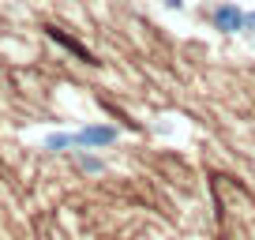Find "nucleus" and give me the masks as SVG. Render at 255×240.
<instances>
[{
	"label": "nucleus",
	"mask_w": 255,
	"mask_h": 240,
	"mask_svg": "<svg viewBox=\"0 0 255 240\" xmlns=\"http://www.w3.org/2000/svg\"><path fill=\"white\" fill-rule=\"evenodd\" d=\"M75 135H79V150H105V146H113L120 139V131L113 124H87Z\"/></svg>",
	"instance_id": "nucleus-1"
},
{
	"label": "nucleus",
	"mask_w": 255,
	"mask_h": 240,
	"mask_svg": "<svg viewBox=\"0 0 255 240\" xmlns=\"http://www.w3.org/2000/svg\"><path fill=\"white\" fill-rule=\"evenodd\" d=\"M214 26L222 34H244V8H237V4H218L214 8Z\"/></svg>",
	"instance_id": "nucleus-2"
},
{
	"label": "nucleus",
	"mask_w": 255,
	"mask_h": 240,
	"mask_svg": "<svg viewBox=\"0 0 255 240\" xmlns=\"http://www.w3.org/2000/svg\"><path fill=\"white\" fill-rule=\"evenodd\" d=\"M41 150H53V154H64V150H79V135L75 131H56L41 143Z\"/></svg>",
	"instance_id": "nucleus-3"
},
{
	"label": "nucleus",
	"mask_w": 255,
	"mask_h": 240,
	"mask_svg": "<svg viewBox=\"0 0 255 240\" xmlns=\"http://www.w3.org/2000/svg\"><path fill=\"white\" fill-rule=\"evenodd\" d=\"M75 158H79V169H83V173H102V169H105V158H98V154L75 150Z\"/></svg>",
	"instance_id": "nucleus-4"
},
{
	"label": "nucleus",
	"mask_w": 255,
	"mask_h": 240,
	"mask_svg": "<svg viewBox=\"0 0 255 240\" xmlns=\"http://www.w3.org/2000/svg\"><path fill=\"white\" fill-rule=\"evenodd\" d=\"M244 34H255V11H244Z\"/></svg>",
	"instance_id": "nucleus-5"
}]
</instances>
